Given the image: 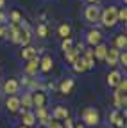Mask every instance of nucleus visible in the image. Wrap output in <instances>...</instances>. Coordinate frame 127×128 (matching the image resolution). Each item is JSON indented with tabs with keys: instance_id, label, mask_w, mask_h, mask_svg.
<instances>
[{
	"instance_id": "f257e3e1",
	"label": "nucleus",
	"mask_w": 127,
	"mask_h": 128,
	"mask_svg": "<svg viewBox=\"0 0 127 128\" xmlns=\"http://www.w3.org/2000/svg\"><path fill=\"white\" fill-rule=\"evenodd\" d=\"M99 22H100L106 28L115 27V25L118 23V7L109 6V7H106L104 11H100V18H99Z\"/></svg>"
},
{
	"instance_id": "f03ea898",
	"label": "nucleus",
	"mask_w": 127,
	"mask_h": 128,
	"mask_svg": "<svg viewBox=\"0 0 127 128\" xmlns=\"http://www.w3.org/2000/svg\"><path fill=\"white\" fill-rule=\"evenodd\" d=\"M82 121H84L86 126H95V124H99V121H100L99 110L93 108V107L84 108V110H82Z\"/></svg>"
},
{
	"instance_id": "7ed1b4c3",
	"label": "nucleus",
	"mask_w": 127,
	"mask_h": 128,
	"mask_svg": "<svg viewBox=\"0 0 127 128\" xmlns=\"http://www.w3.org/2000/svg\"><path fill=\"white\" fill-rule=\"evenodd\" d=\"M84 18H86V22H88V23H95V22H99V18H100V9H99L97 6L90 4V6L84 9Z\"/></svg>"
},
{
	"instance_id": "20e7f679",
	"label": "nucleus",
	"mask_w": 127,
	"mask_h": 128,
	"mask_svg": "<svg viewBox=\"0 0 127 128\" xmlns=\"http://www.w3.org/2000/svg\"><path fill=\"white\" fill-rule=\"evenodd\" d=\"M7 36L11 39V43H20V36H22V27L20 23H11L7 28Z\"/></svg>"
},
{
	"instance_id": "39448f33",
	"label": "nucleus",
	"mask_w": 127,
	"mask_h": 128,
	"mask_svg": "<svg viewBox=\"0 0 127 128\" xmlns=\"http://www.w3.org/2000/svg\"><path fill=\"white\" fill-rule=\"evenodd\" d=\"M20 89V84H18V80H14V78H9L4 82V92H7V96H14L18 92Z\"/></svg>"
},
{
	"instance_id": "423d86ee",
	"label": "nucleus",
	"mask_w": 127,
	"mask_h": 128,
	"mask_svg": "<svg viewBox=\"0 0 127 128\" xmlns=\"http://www.w3.org/2000/svg\"><path fill=\"white\" fill-rule=\"evenodd\" d=\"M118 54L120 50H116V48H107V54H106V62L109 64V66H118Z\"/></svg>"
},
{
	"instance_id": "0eeeda50",
	"label": "nucleus",
	"mask_w": 127,
	"mask_h": 128,
	"mask_svg": "<svg viewBox=\"0 0 127 128\" xmlns=\"http://www.w3.org/2000/svg\"><path fill=\"white\" fill-rule=\"evenodd\" d=\"M86 43L91 46H97L99 43H102V32L100 30H90L86 36Z\"/></svg>"
},
{
	"instance_id": "6e6552de",
	"label": "nucleus",
	"mask_w": 127,
	"mask_h": 128,
	"mask_svg": "<svg viewBox=\"0 0 127 128\" xmlns=\"http://www.w3.org/2000/svg\"><path fill=\"white\" fill-rule=\"evenodd\" d=\"M36 119H39V123L43 126H47V123L50 121V116H49V110H47L45 107H36V112H34Z\"/></svg>"
},
{
	"instance_id": "1a4fd4ad",
	"label": "nucleus",
	"mask_w": 127,
	"mask_h": 128,
	"mask_svg": "<svg viewBox=\"0 0 127 128\" xmlns=\"http://www.w3.org/2000/svg\"><path fill=\"white\" fill-rule=\"evenodd\" d=\"M38 70H39V59H38V57L29 59L27 64H25V73H27V75H34Z\"/></svg>"
},
{
	"instance_id": "9d476101",
	"label": "nucleus",
	"mask_w": 127,
	"mask_h": 128,
	"mask_svg": "<svg viewBox=\"0 0 127 128\" xmlns=\"http://www.w3.org/2000/svg\"><path fill=\"white\" fill-rule=\"evenodd\" d=\"M20 112H22V119H23V126H32L34 123H36V116H34V112H30V110H23V108H20Z\"/></svg>"
},
{
	"instance_id": "9b49d317",
	"label": "nucleus",
	"mask_w": 127,
	"mask_h": 128,
	"mask_svg": "<svg viewBox=\"0 0 127 128\" xmlns=\"http://www.w3.org/2000/svg\"><path fill=\"white\" fill-rule=\"evenodd\" d=\"M82 54H84V55H82L81 59H82V62H84L86 70H91V68L95 66V57H93V50H84Z\"/></svg>"
},
{
	"instance_id": "f8f14e48",
	"label": "nucleus",
	"mask_w": 127,
	"mask_h": 128,
	"mask_svg": "<svg viewBox=\"0 0 127 128\" xmlns=\"http://www.w3.org/2000/svg\"><path fill=\"white\" fill-rule=\"evenodd\" d=\"M106 54H107V46L99 43L97 46H95V50H93V57L97 59V60H104L106 59Z\"/></svg>"
},
{
	"instance_id": "ddd939ff",
	"label": "nucleus",
	"mask_w": 127,
	"mask_h": 128,
	"mask_svg": "<svg viewBox=\"0 0 127 128\" xmlns=\"http://www.w3.org/2000/svg\"><path fill=\"white\" fill-rule=\"evenodd\" d=\"M6 107L9 112H18L20 110V98H16V96H9L7 102H6Z\"/></svg>"
},
{
	"instance_id": "4468645a",
	"label": "nucleus",
	"mask_w": 127,
	"mask_h": 128,
	"mask_svg": "<svg viewBox=\"0 0 127 128\" xmlns=\"http://www.w3.org/2000/svg\"><path fill=\"white\" fill-rule=\"evenodd\" d=\"M113 96H115V107H116V108H122V107H125L127 100H125V92H123V91L116 89V91L113 92Z\"/></svg>"
},
{
	"instance_id": "2eb2a0df",
	"label": "nucleus",
	"mask_w": 127,
	"mask_h": 128,
	"mask_svg": "<svg viewBox=\"0 0 127 128\" xmlns=\"http://www.w3.org/2000/svg\"><path fill=\"white\" fill-rule=\"evenodd\" d=\"M52 66H54V60H52L50 55H45V57L39 60V70H41L43 73H49V71L52 70Z\"/></svg>"
},
{
	"instance_id": "dca6fc26",
	"label": "nucleus",
	"mask_w": 127,
	"mask_h": 128,
	"mask_svg": "<svg viewBox=\"0 0 127 128\" xmlns=\"http://www.w3.org/2000/svg\"><path fill=\"white\" fill-rule=\"evenodd\" d=\"M52 118L54 119H66V118H70V112L66 107H56L52 112Z\"/></svg>"
},
{
	"instance_id": "f3484780",
	"label": "nucleus",
	"mask_w": 127,
	"mask_h": 128,
	"mask_svg": "<svg viewBox=\"0 0 127 128\" xmlns=\"http://www.w3.org/2000/svg\"><path fill=\"white\" fill-rule=\"evenodd\" d=\"M22 59H25V60H29V59H32V57H38V50L34 46H30V44H27L23 50H22Z\"/></svg>"
},
{
	"instance_id": "a211bd4d",
	"label": "nucleus",
	"mask_w": 127,
	"mask_h": 128,
	"mask_svg": "<svg viewBox=\"0 0 127 128\" xmlns=\"http://www.w3.org/2000/svg\"><path fill=\"white\" fill-rule=\"evenodd\" d=\"M120 78H122V73L120 71H111L109 75H107V86L109 87H116V84L120 82Z\"/></svg>"
},
{
	"instance_id": "6ab92c4d",
	"label": "nucleus",
	"mask_w": 127,
	"mask_h": 128,
	"mask_svg": "<svg viewBox=\"0 0 127 128\" xmlns=\"http://www.w3.org/2000/svg\"><path fill=\"white\" fill-rule=\"evenodd\" d=\"M109 121L113 123L115 126H118V128H123V123H125L118 110H115V112H111V114H109Z\"/></svg>"
},
{
	"instance_id": "aec40b11",
	"label": "nucleus",
	"mask_w": 127,
	"mask_h": 128,
	"mask_svg": "<svg viewBox=\"0 0 127 128\" xmlns=\"http://www.w3.org/2000/svg\"><path fill=\"white\" fill-rule=\"evenodd\" d=\"M57 34H59V38H70L72 36V27H70V23H61L59 27H57Z\"/></svg>"
},
{
	"instance_id": "412c9836",
	"label": "nucleus",
	"mask_w": 127,
	"mask_h": 128,
	"mask_svg": "<svg viewBox=\"0 0 127 128\" xmlns=\"http://www.w3.org/2000/svg\"><path fill=\"white\" fill-rule=\"evenodd\" d=\"M45 102H47V98H45L43 92H34L32 94V107H45Z\"/></svg>"
},
{
	"instance_id": "4be33fe9",
	"label": "nucleus",
	"mask_w": 127,
	"mask_h": 128,
	"mask_svg": "<svg viewBox=\"0 0 127 128\" xmlns=\"http://www.w3.org/2000/svg\"><path fill=\"white\" fill-rule=\"evenodd\" d=\"M20 107H23V110H29L32 107V92H25L23 98L20 100Z\"/></svg>"
},
{
	"instance_id": "5701e85b",
	"label": "nucleus",
	"mask_w": 127,
	"mask_h": 128,
	"mask_svg": "<svg viewBox=\"0 0 127 128\" xmlns=\"http://www.w3.org/2000/svg\"><path fill=\"white\" fill-rule=\"evenodd\" d=\"M125 46H127V36L125 34H118L115 38V48L116 50H125Z\"/></svg>"
},
{
	"instance_id": "b1692460",
	"label": "nucleus",
	"mask_w": 127,
	"mask_h": 128,
	"mask_svg": "<svg viewBox=\"0 0 127 128\" xmlns=\"http://www.w3.org/2000/svg\"><path fill=\"white\" fill-rule=\"evenodd\" d=\"M65 55H66V60H68L70 64H73L79 57H81V52H79L77 48H70L68 52H65Z\"/></svg>"
},
{
	"instance_id": "393cba45",
	"label": "nucleus",
	"mask_w": 127,
	"mask_h": 128,
	"mask_svg": "<svg viewBox=\"0 0 127 128\" xmlns=\"http://www.w3.org/2000/svg\"><path fill=\"white\" fill-rule=\"evenodd\" d=\"M59 89H61V92H63V94H68V92L73 89V80H72V78L63 80V82H61V86H59Z\"/></svg>"
},
{
	"instance_id": "a878e982",
	"label": "nucleus",
	"mask_w": 127,
	"mask_h": 128,
	"mask_svg": "<svg viewBox=\"0 0 127 128\" xmlns=\"http://www.w3.org/2000/svg\"><path fill=\"white\" fill-rule=\"evenodd\" d=\"M30 43V32H29V28H22V36H20V44L22 46H27Z\"/></svg>"
},
{
	"instance_id": "bb28decb",
	"label": "nucleus",
	"mask_w": 127,
	"mask_h": 128,
	"mask_svg": "<svg viewBox=\"0 0 127 128\" xmlns=\"http://www.w3.org/2000/svg\"><path fill=\"white\" fill-rule=\"evenodd\" d=\"M36 34L39 38H47V36H49V27H47V23H39L36 27Z\"/></svg>"
},
{
	"instance_id": "cd10ccee",
	"label": "nucleus",
	"mask_w": 127,
	"mask_h": 128,
	"mask_svg": "<svg viewBox=\"0 0 127 128\" xmlns=\"http://www.w3.org/2000/svg\"><path fill=\"white\" fill-rule=\"evenodd\" d=\"M73 71H75V73H82V71H86V66H84V62H82L81 57H79V59L73 62Z\"/></svg>"
},
{
	"instance_id": "c85d7f7f",
	"label": "nucleus",
	"mask_w": 127,
	"mask_h": 128,
	"mask_svg": "<svg viewBox=\"0 0 127 128\" xmlns=\"http://www.w3.org/2000/svg\"><path fill=\"white\" fill-rule=\"evenodd\" d=\"M61 48H63L65 52H68L70 48H73V41H72V38H65V39H63V44H61Z\"/></svg>"
},
{
	"instance_id": "c756f323",
	"label": "nucleus",
	"mask_w": 127,
	"mask_h": 128,
	"mask_svg": "<svg viewBox=\"0 0 127 128\" xmlns=\"http://www.w3.org/2000/svg\"><path fill=\"white\" fill-rule=\"evenodd\" d=\"M11 22L13 23H22V14L18 11H13L11 12Z\"/></svg>"
},
{
	"instance_id": "7c9ffc66",
	"label": "nucleus",
	"mask_w": 127,
	"mask_h": 128,
	"mask_svg": "<svg viewBox=\"0 0 127 128\" xmlns=\"http://www.w3.org/2000/svg\"><path fill=\"white\" fill-rule=\"evenodd\" d=\"M118 22H127V9L125 7L118 9Z\"/></svg>"
},
{
	"instance_id": "2f4dec72",
	"label": "nucleus",
	"mask_w": 127,
	"mask_h": 128,
	"mask_svg": "<svg viewBox=\"0 0 127 128\" xmlns=\"http://www.w3.org/2000/svg\"><path fill=\"white\" fill-rule=\"evenodd\" d=\"M118 62L122 64L123 68L127 66V54H125V52H123V54H118Z\"/></svg>"
},
{
	"instance_id": "473e14b6",
	"label": "nucleus",
	"mask_w": 127,
	"mask_h": 128,
	"mask_svg": "<svg viewBox=\"0 0 127 128\" xmlns=\"http://www.w3.org/2000/svg\"><path fill=\"white\" fill-rule=\"evenodd\" d=\"M47 128H63V124L59 123V121H49V123H47Z\"/></svg>"
},
{
	"instance_id": "72a5a7b5",
	"label": "nucleus",
	"mask_w": 127,
	"mask_h": 128,
	"mask_svg": "<svg viewBox=\"0 0 127 128\" xmlns=\"http://www.w3.org/2000/svg\"><path fill=\"white\" fill-rule=\"evenodd\" d=\"M65 121V124H63V128H73V121L70 119V118H66V119H63Z\"/></svg>"
},
{
	"instance_id": "f704fd0d",
	"label": "nucleus",
	"mask_w": 127,
	"mask_h": 128,
	"mask_svg": "<svg viewBox=\"0 0 127 128\" xmlns=\"http://www.w3.org/2000/svg\"><path fill=\"white\" fill-rule=\"evenodd\" d=\"M6 36H7V27L0 25V38H6Z\"/></svg>"
},
{
	"instance_id": "c9c22d12",
	"label": "nucleus",
	"mask_w": 127,
	"mask_h": 128,
	"mask_svg": "<svg viewBox=\"0 0 127 128\" xmlns=\"http://www.w3.org/2000/svg\"><path fill=\"white\" fill-rule=\"evenodd\" d=\"M7 20V14H4V12H0V25H2L4 22Z\"/></svg>"
},
{
	"instance_id": "e433bc0d",
	"label": "nucleus",
	"mask_w": 127,
	"mask_h": 128,
	"mask_svg": "<svg viewBox=\"0 0 127 128\" xmlns=\"http://www.w3.org/2000/svg\"><path fill=\"white\" fill-rule=\"evenodd\" d=\"M86 2H90V4H93V6H97V4H99V0H86Z\"/></svg>"
},
{
	"instance_id": "4c0bfd02",
	"label": "nucleus",
	"mask_w": 127,
	"mask_h": 128,
	"mask_svg": "<svg viewBox=\"0 0 127 128\" xmlns=\"http://www.w3.org/2000/svg\"><path fill=\"white\" fill-rule=\"evenodd\" d=\"M4 6H6V0H0V11L4 9Z\"/></svg>"
},
{
	"instance_id": "58836bf2",
	"label": "nucleus",
	"mask_w": 127,
	"mask_h": 128,
	"mask_svg": "<svg viewBox=\"0 0 127 128\" xmlns=\"http://www.w3.org/2000/svg\"><path fill=\"white\" fill-rule=\"evenodd\" d=\"M73 128H84V124H81V123H79V124H75Z\"/></svg>"
},
{
	"instance_id": "ea45409f",
	"label": "nucleus",
	"mask_w": 127,
	"mask_h": 128,
	"mask_svg": "<svg viewBox=\"0 0 127 128\" xmlns=\"http://www.w3.org/2000/svg\"><path fill=\"white\" fill-rule=\"evenodd\" d=\"M20 128H27V126H20Z\"/></svg>"
},
{
	"instance_id": "a19ab883",
	"label": "nucleus",
	"mask_w": 127,
	"mask_h": 128,
	"mask_svg": "<svg viewBox=\"0 0 127 128\" xmlns=\"http://www.w3.org/2000/svg\"><path fill=\"white\" fill-rule=\"evenodd\" d=\"M122 2H125V0H122Z\"/></svg>"
}]
</instances>
